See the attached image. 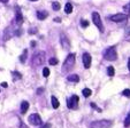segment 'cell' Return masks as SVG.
<instances>
[{
    "instance_id": "cell-17",
    "label": "cell",
    "mask_w": 130,
    "mask_h": 128,
    "mask_svg": "<svg viewBox=\"0 0 130 128\" xmlns=\"http://www.w3.org/2000/svg\"><path fill=\"white\" fill-rule=\"evenodd\" d=\"M82 93H83V96L84 97H89V96H91V94H92L91 89H89V88H84V89L82 90Z\"/></svg>"
},
{
    "instance_id": "cell-27",
    "label": "cell",
    "mask_w": 130,
    "mask_h": 128,
    "mask_svg": "<svg viewBox=\"0 0 130 128\" xmlns=\"http://www.w3.org/2000/svg\"><path fill=\"white\" fill-rule=\"evenodd\" d=\"M40 128H51V123L47 122V123H45V125H43Z\"/></svg>"
},
{
    "instance_id": "cell-28",
    "label": "cell",
    "mask_w": 130,
    "mask_h": 128,
    "mask_svg": "<svg viewBox=\"0 0 130 128\" xmlns=\"http://www.w3.org/2000/svg\"><path fill=\"white\" fill-rule=\"evenodd\" d=\"M44 92V88H38V89H37V94H42V93Z\"/></svg>"
},
{
    "instance_id": "cell-2",
    "label": "cell",
    "mask_w": 130,
    "mask_h": 128,
    "mask_svg": "<svg viewBox=\"0 0 130 128\" xmlns=\"http://www.w3.org/2000/svg\"><path fill=\"white\" fill-rule=\"evenodd\" d=\"M45 53L44 52H38L37 54H35L32 57V65L34 66H39L43 65L45 62Z\"/></svg>"
},
{
    "instance_id": "cell-32",
    "label": "cell",
    "mask_w": 130,
    "mask_h": 128,
    "mask_svg": "<svg viewBox=\"0 0 130 128\" xmlns=\"http://www.w3.org/2000/svg\"><path fill=\"white\" fill-rule=\"evenodd\" d=\"M1 86H3V87H7V82H3V84H1Z\"/></svg>"
},
{
    "instance_id": "cell-6",
    "label": "cell",
    "mask_w": 130,
    "mask_h": 128,
    "mask_svg": "<svg viewBox=\"0 0 130 128\" xmlns=\"http://www.w3.org/2000/svg\"><path fill=\"white\" fill-rule=\"evenodd\" d=\"M92 21H93L94 25H96V27L100 30V32H104V27H103V22H101L100 15H99L97 12L92 13Z\"/></svg>"
},
{
    "instance_id": "cell-3",
    "label": "cell",
    "mask_w": 130,
    "mask_h": 128,
    "mask_svg": "<svg viewBox=\"0 0 130 128\" xmlns=\"http://www.w3.org/2000/svg\"><path fill=\"white\" fill-rule=\"evenodd\" d=\"M104 57H105V60H107V61H115L116 58H118V53H116L115 47L112 46V47L106 49L105 53H104Z\"/></svg>"
},
{
    "instance_id": "cell-4",
    "label": "cell",
    "mask_w": 130,
    "mask_h": 128,
    "mask_svg": "<svg viewBox=\"0 0 130 128\" xmlns=\"http://www.w3.org/2000/svg\"><path fill=\"white\" fill-rule=\"evenodd\" d=\"M112 127V121L109 120H97L91 122L90 128H110Z\"/></svg>"
},
{
    "instance_id": "cell-35",
    "label": "cell",
    "mask_w": 130,
    "mask_h": 128,
    "mask_svg": "<svg viewBox=\"0 0 130 128\" xmlns=\"http://www.w3.org/2000/svg\"><path fill=\"white\" fill-rule=\"evenodd\" d=\"M0 1H1V3H7L8 0H0Z\"/></svg>"
},
{
    "instance_id": "cell-12",
    "label": "cell",
    "mask_w": 130,
    "mask_h": 128,
    "mask_svg": "<svg viewBox=\"0 0 130 128\" xmlns=\"http://www.w3.org/2000/svg\"><path fill=\"white\" fill-rule=\"evenodd\" d=\"M47 16H48V13H47L46 10H38V12H37V18L40 19V21L45 19Z\"/></svg>"
},
{
    "instance_id": "cell-5",
    "label": "cell",
    "mask_w": 130,
    "mask_h": 128,
    "mask_svg": "<svg viewBox=\"0 0 130 128\" xmlns=\"http://www.w3.org/2000/svg\"><path fill=\"white\" fill-rule=\"evenodd\" d=\"M67 105H68V109L76 110L77 106H78V96L77 95H73L71 97H69L67 99Z\"/></svg>"
},
{
    "instance_id": "cell-22",
    "label": "cell",
    "mask_w": 130,
    "mask_h": 128,
    "mask_svg": "<svg viewBox=\"0 0 130 128\" xmlns=\"http://www.w3.org/2000/svg\"><path fill=\"white\" fill-rule=\"evenodd\" d=\"M43 75H44V77H48V75H50V69L48 68H44V69H43Z\"/></svg>"
},
{
    "instance_id": "cell-26",
    "label": "cell",
    "mask_w": 130,
    "mask_h": 128,
    "mask_svg": "<svg viewBox=\"0 0 130 128\" xmlns=\"http://www.w3.org/2000/svg\"><path fill=\"white\" fill-rule=\"evenodd\" d=\"M122 94L124 95V96H130V89H124Z\"/></svg>"
},
{
    "instance_id": "cell-15",
    "label": "cell",
    "mask_w": 130,
    "mask_h": 128,
    "mask_svg": "<svg viewBox=\"0 0 130 128\" xmlns=\"http://www.w3.org/2000/svg\"><path fill=\"white\" fill-rule=\"evenodd\" d=\"M51 102H52V106H53L54 109H58V108L60 106V103H59V101H58L57 97L52 96V97H51Z\"/></svg>"
},
{
    "instance_id": "cell-7",
    "label": "cell",
    "mask_w": 130,
    "mask_h": 128,
    "mask_svg": "<svg viewBox=\"0 0 130 128\" xmlns=\"http://www.w3.org/2000/svg\"><path fill=\"white\" fill-rule=\"evenodd\" d=\"M28 120H29V122L31 123L32 126H39V125H42V118H40L39 114H37V113L30 114L29 118H28Z\"/></svg>"
},
{
    "instance_id": "cell-19",
    "label": "cell",
    "mask_w": 130,
    "mask_h": 128,
    "mask_svg": "<svg viewBox=\"0 0 130 128\" xmlns=\"http://www.w3.org/2000/svg\"><path fill=\"white\" fill-rule=\"evenodd\" d=\"M107 74L109 75V77H113V75L115 74V71H114L113 66H108L107 68Z\"/></svg>"
},
{
    "instance_id": "cell-34",
    "label": "cell",
    "mask_w": 130,
    "mask_h": 128,
    "mask_svg": "<svg viewBox=\"0 0 130 128\" xmlns=\"http://www.w3.org/2000/svg\"><path fill=\"white\" fill-rule=\"evenodd\" d=\"M128 69H129V71H130V58H129V61H128Z\"/></svg>"
},
{
    "instance_id": "cell-1",
    "label": "cell",
    "mask_w": 130,
    "mask_h": 128,
    "mask_svg": "<svg viewBox=\"0 0 130 128\" xmlns=\"http://www.w3.org/2000/svg\"><path fill=\"white\" fill-rule=\"evenodd\" d=\"M75 54H69L67 56V58L64 60V63L62 65V72H69L71 69L74 68V64H75Z\"/></svg>"
},
{
    "instance_id": "cell-20",
    "label": "cell",
    "mask_w": 130,
    "mask_h": 128,
    "mask_svg": "<svg viewBox=\"0 0 130 128\" xmlns=\"http://www.w3.org/2000/svg\"><path fill=\"white\" fill-rule=\"evenodd\" d=\"M52 8H53L54 10H60V8H61V6H60V4L58 3V1H54V3L52 4Z\"/></svg>"
},
{
    "instance_id": "cell-16",
    "label": "cell",
    "mask_w": 130,
    "mask_h": 128,
    "mask_svg": "<svg viewBox=\"0 0 130 128\" xmlns=\"http://www.w3.org/2000/svg\"><path fill=\"white\" fill-rule=\"evenodd\" d=\"M64 12H66L67 14H70V13L73 12V5H71L70 3L66 4V6H64Z\"/></svg>"
},
{
    "instance_id": "cell-18",
    "label": "cell",
    "mask_w": 130,
    "mask_h": 128,
    "mask_svg": "<svg viewBox=\"0 0 130 128\" xmlns=\"http://www.w3.org/2000/svg\"><path fill=\"white\" fill-rule=\"evenodd\" d=\"M27 56H28V50H27V49H24V50H23V54L20 56V61H21V62L24 63V62H25V58H27Z\"/></svg>"
},
{
    "instance_id": "cell-29",
    "label": "cell",
    "mask_w": 130,
    "mask_h": 128,
    "mask_svg": "<svg viewBox=\"0 0 130 128\" xmlns=\"http://www.w3.org/2000/svg\"><path fill=\"white\" fill-rule=\"evenodd\" d=\"M36 32H37V29H30L29 30V33H36Z\"/></svg>"
},
{
    "instance_id": "cell-9",
    "label": "cell",
    "mask_w": 130,
    "mask_h": 128,
    "mask_svg": "<svg viewBox=\"0 0 130 128\" xmlns=\"http://www.w3.org/2000/svg\"><path fill=\"white\" fill-rule=\"evenodd\" d=\"M127 18H128V15L125 14H115L113 16H110V21H113V22H123Z\"/></svg>"
},
{
    "instance_id": "cell-11",
    "label": "cell",
    "mask_w": 130,
    "mask_h": 128,
    "mask_svg": "<svg viewBox=\"0 0 130 128\" xmlns=\"http://www.w3.org/2000/svg\"><path fill=\"white\" fill-rule=\"evenodd\" d=\"M16 23H17V25H21L23 23V16L19 7L16 8Z\"/></svg>"
},
{
    "instance_id": "cell-33",
    "label": "cell",
    "mask_w": 130,
    "mask_h": 128,
    "mask_svg": "<svg viewBox=\"0 0 130 128\" xmlns=\"http://www.w3.org/2000/svg\"><path fill=\"white\" fill-rule=\"evenodd\" d=\"M36 46V42H35V41H31V47H35Z\"/></svg>"
},
{
    "instance_id": "cell-31",
    "label": "cell",
    "mask_w": 130,
    "mask_h": 128,
    "mask_svg": "<svg viewBox=\"0 0 130 128\" xmlns=\"http://www.w3.org/2000/svg\"><path fill=\"white\" fill-rule=\"evenodd\" d=\"M125 33H127L128 36H130V28H128V29H127V31H125Z\"/></svg>"
},
{
    "instance_id": "cell-36",
    "label": "cell",
    "mask_w": 130,
    "mask_h": 128,
    "mask_svg": "<svg viewBox=\"0 0 130 128\" xmlns=\"http://www.w3.org/2000/svg\"><path fill=\"white\" fill-rule=\"evenodd\" d=\"M30 1H37V0H30Z\"/></svg>"
},
{
    "instance_id": "cell-25",
    "label": "cell",
    "mask_w": 130,
    "mask_h": 128,
    "mask_svg": "<svg viewBox=\"0 0 130 128\" xmlns=\"http://www.w3.org/2000/svg\"><path fill=\"white\" fill-rule=\"evenodd\" d=\"M13 75H14V79H16V78L17 79H21V78H22V75L19 72H13Z\"/></svg>"
},
{
    "instance_id": "cell-23",
    "label": "cell",
    "mask_w": 130,
    "mask_h": 128,
    "mask_svg": "<svg viewBox=\"0 0 130 128\" xmlns=\"http://www.w3.org/2000/svg\"><path fill=\"white\" fill-rule=\"evenodd\" d=\"M128 126H130V113L128 114L125 120H124V127H128Z\"/></svg>"
},
{
    "instance_id": "cell-13",
    "label": "cell",
    "mask_w": 130,
    "mask_h": 128,
    "mask_svg": "<svg viewBox=\"0 0 130 128\" xmlns=\"http://www.w3.org/2000/svg\"><path fill=\"white\" fill-rule=\"evenodd\" d=\"M28 110H29V102L23 101L22 103H21V113H22V114L27 113Z\"/></svg>"
},
{
    "instance_id": "cell-10",
    "label": "cell",
    "mask_w": 130,
    "mask_h": 128,
    "mask_svg": "<svg viewBox=\"0 0 130 128\" xmlns=\"http://www.w3.org/2000/svg\"><path fill=\"white\" fill-rule=\"evenodd\" d=\"M91 55L89 53H84L83 54V64H84V68L85 69H89L91 66Z\"/></svg>"
},
{
    "instance_id": "cell-21",
    "label": "cell",
    "mask_w": 130,
    "mask_h": 128,
    "mask_svg": "<svg viewBox=\"0 0 130 128\" xmlns=\"http://www.w3.org/2000/svg\"><path fill=\"white\" fill-rule=\"evenodd\" d=\"M48 63L51 64V65H57V64H58V58H54V57L50 58Z\"/></svg>"
},
{
    "instance_id": "cell-30",
    "label": "cell",
    "mask_w": 130,
    "mask_h": 128,
    "mask_svg": "<svg viewBox=\"0 0 130 128\" xmlns=\"http://www.w3.org/2000/svg\"><path fill=\"white\" fill-rule=\"evenodd\" d=\"M54 21H55V22H58V23H60V22H61V18H59V17H57V18L54 19Z\"/></svg>"
},
{
    "instance_id": "cell-8",
    "label": "cell",
    "mask_w": 130,
    "mask_h": 128,
    "mask_svg": "<svg viewBox=\"0 0 130 128\" xmlns=\"http://www.w3.org/2000/svg\"><path fill=\"white\" fill-rule=\"evenodd\" d=\"M60 41H61V46L63 47L66 50H69V49H70V41H69V39L67 38L66 34H61V36H60Z\"/></svg>"
},
{
    "instance_id": "cell-14",
    "label": "cell",
    "mask_w": 130,
    "mask_h": 128,
    "mask_svg": "<svg viewBox=\"0 0 130 128\" xmlns=\"http://www.w3.org/2000/svg\"><path fill=\"white\" fill-rule=\"evenodd\" d=\"M67 80L70 82H78L79 81V77L77 74H70L67 77Z\"/></svg>"
},
{
    "instance_id": "cell-24",
    "label": "cell",
    "mask_w": 130,
    "mask_h": 128,
    "mask_svg": "<svg viewBox=\"0 0 130 128\" xmlns=\"http://www.w3.org/2000/svg\"><path fill=\"white\" fill-rule=\"evenodd\" d=\"M81 25L83 28H86V27H89V22H88V21H85V19H82V21H81Z\"/></svg>"
}]
</instances>
